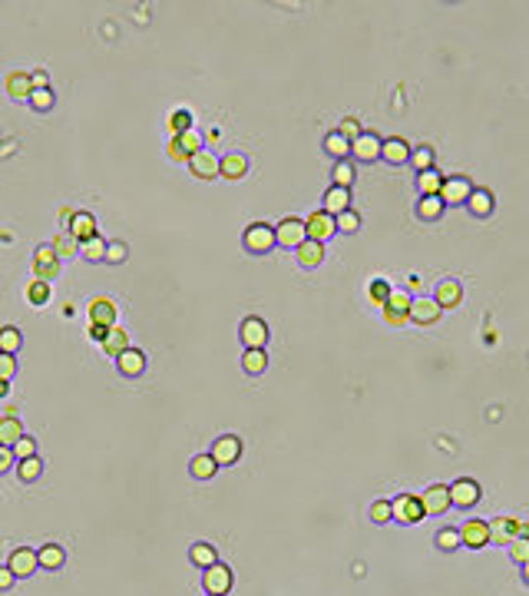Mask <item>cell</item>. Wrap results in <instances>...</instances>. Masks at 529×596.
<instances>
[{"label":"cell","instance_id":"cell-60","mask_svg":"<svg viewBox=\"0 0 529 596\" xmlns=\"http://www.w3.org/2000/svg\"><path fill=\"white\" fill-rule=\"evenodd\" d=\"M106 335H109V328L89 325V338H93V341H99V345H103V341H106Z\"/></svg>","mask_w":529,"mask_h":596},{"label":"cell","instance_id":"cell-4","mask_svg":"<svg viewBox=\"0 0 529 596\" xmlns=\"http://www.w3.org/2000/svg\"><path fill=\"white\" fill-rule=\"evenodd\" d=\"M232 583H235V576H232V570L225 564H212L202 573V586H206L209 596H225L232 590Z\"/></svg>","mask_w":529,"mask_h":596},{"label":"cell","instance_id":"cell-8","mask_svg":"<svg viewBox=\"0 0 529 596\" xmlns=\"http://www.w3.org/2000/svg\"><path fill=\"white\" fill-rule=\"evenodd\" d=\"M304 226H308V238H314V242H328L331 236H337V222L335 216H328L324 209H318V212H311V216L304 219Z\"/></svg>","mask_w":529,"mask_h":596},{"label":"cell","instance_id":"cell-31","mask_svg":"<svg viewBox=\"0 0 529 596\" xmlns=\"http://www.w3.org/2000/svg\"><path fill=\"white\" fill-rule=\"evenodd\" d=\"M37 560H40L44 570H60V566L66 564V550L60 543H46L44 550H37Z\"/></svg>","mask_w":529,"mask_h":596},{"label":"cell","instance_id":"cell-56","mask_svg":"<svg viewBox=\"0 0 529 596\" xmlns=\"http://www.w3.org/2000/svg\"><path fill=\"white\" fill-rule=\"evenodd\" d=\"M13 375H17V358L0 351V381H13Z\"/></svg>","mask_w":529,"mask_h":596},{"label":"cell","instance_id":"cell-30","mask_svg":"<svg viewBox=\"0 0 529 596\" xmlns=\"http://www.w3.org/2000/svg\"><path fill=\"white\" fill-rule=\"evenodd\" d=\"M54 252H56V259H70V255H80V238L70 232V229H63L60 236H54Z\"/></svg>","mask_w":529,"mask_h":596},{"label":"cell","instance_id":"cell-55","mask_svg":"<svg viewBox=\"0 0 529 596\" xmlns=\"http://www.w3.org/2000/svg\"><path fill=\"white\" fill-rule=\"evenodd\" d=\"M337 133H341L344 140H351V142H354V140H357V136H361V133H364V130H361V123H357L354 116H347V119H341V126H337Z\"/></svg>","mask_w":529,"mask_h":596},{"label":"cell","instance_id":"cell-47","mask_svg":"<svg viewBox=\"0 0 529 596\" xmlns=\"http://www.w3.org/2000/svg\"><path fill=\"white\" fill-rule=\"evenodd\" d=\"M126 259H130V245H126V242H119V238L106 242V262L109 265H123Z\"/></svg>","mask_w":529,"mask_h":596},{"label":"cell","instance_id":"cell-15","mask_svg":"<svg viewBox=\"0 0 529 596\" xmlns=\"http://www.w3.org/2000/svg\"><path fill=\"white\" fill-rule=\"evenodd\" d=\"M440 315H443V308L433 302V298H423L421 295V298L411 302V322H417V325H433Z\"/></svg>","mask_w":529,"mask_h":596},{"label":"cell","instance_id":"cell-48","mask_svg":"<svg viewBox=\"0 0 529 596\" xmlns=\"http://www.w3.org/2000/svg\"><path fill=\"white\" fill-rule=\"evenodd\" d=\"M390 292H394V288H390V285L384 282V279H374V282H371V288H368L371 302H374V305H380V308H384V305H387Z\"/></svg>","mask_w":529,"mask_h":596},{"label":"cell","instance_id":"cell-25","mask_svg":"<svg viewBox=\"0 0 529 596\" xmlns=\"http://www.w3.org/2000/svg\"><path fill=\"white\" fill-rule=\"evenodd\" d=\"M130 335H126V332H123V328L119 325H113L109 328V335H106V341H103V355L106 358H113V361H116L119 355H123V351H130Z\"/></svg>","mask_w":529,"mask_h":596},{"label":"cell","instance_id":"cell-29","mask_svg":"<svg viewBox=\"0 0 529 596\" xmlns=\"http://www.w3.org/2000/svg\"><path fill=\"white\" fill-rule=\"evenodd\" d=\"M23 437V424L17 414H7V418H0V444L4 447H13L17 441Z\"/></svg>","mask_w":529,"mask_h":596},{"label":"cell","instance_id":"cell-46","mask_svg":"<svg viewBox=\"0 0 529 596\" xmlns=\"http://www.w3.org/2000/svg\"><path fill=\"white\" fill-rule=\"evenodd\" d=\"M331 176H335V186H341V189H351V183H354V166L347 163V159H337L335 169H331Z\"/></svg>","mask_w":529,"mask_h":596},{"label":"cell","instance_id":"cell-19","mask_svg":"<svg viewBox=\"0 0 529 596\" xmlns=\"http://www.w3.org/2000/svg\"><path fill=\"white\" fill-rule=\"evenodd\" d=\"M351 209V189H341V186H331L328 193H324V212L328 216H341Z\"/></svg>","mask_w":529,"mask_h":596},{"label":"cell","instance_id":"cell-21","mask_svg":"<svg viewBox=\"0 0 529 596\" xmlns=\"http://www.w3.org/2000/svg\"><path fill=\"white\" fill-rule=\"evenodd\" d=\"M460 540H463L466 547H473V550L486 547V543H490V523H486V521H470L463 530H460Z\"/></svg>","mask_w":529,"mask_h":596},{"label":"cell","instance_id":"cell-43","mask_svg":"<svg viewBox=\"0 0 529 596\" xmlns=\"http://www.w3.org/2000/svg\"><path fill=\"white\" fill-rule=\"evenodd\" d=\"M411 302H413V298L404 292V288H394L384 308H387V312H397V315H407V318H411Z\"/></svg>","mask_w":529,"mask_h":596},{"label":"cell","instance_id":"cell-44","mask_svg":"<svg viewBox=\"0 0 529 596\" xmlns=\"http://www.w3.org/2000/svg\"><path fill=\"white\" fill-rule=\"evenodd\" d=\"M185 130H192V113L185 107H179V109H173V116H169V133H173V136H182Z\"/></svg>","mask_w":529,"mask_h":596},{"label":"cell","instance_id":"cell-2","mask_svg":"<svg viewBox=\"0 0 529 596\" xmlns=\"http://www.w3.org/2000/svg\"><path fill=\"white\" fill-rule=\"evenodd\" d=\"M56 275H60V259H56L54 245H50V242H46V245H37V252H33V279L54 285Z\"/></svg>","mask_w":529,"mask_h":596},{"label":"cell","instance_id":"cell-7","mask_svg":"<svg viewBox=\"0 0 529 596\" xmlns=\"http://www.w3.org/2000/svg\"><path fill=\"white\" fill-rule=\"evenodd\" d=\"M238 335H242V345L245 348H265L268 345V322L259 318V315H251V318L242 322Z\"/></svg>","mask_w":529,"mask_h":596},{"label":"cell","instance_id":"cell-62","mask_svg":"<svg viewBox=\"0 0 529 596\" xmlns=\"http://www.w3.org/2000/svg\"><path fill=\"white\" fill-rule=\"evenodd\" d=\"M7 391H11V381H0V398H4Z\"/></svg>","mask_w":529,"mask_h":596},{"label":"cell","instance_id":"cell-42","mask_svg":"<svg viewBox=\"0 0 529 596\" xmlns=\"http://www.w3.org/2000/svg\"><path fill=\"white\" fill-rule=\"evenodd\" d=\"M80 255L87 262H106V238H89V242H83L80 245Z\"/></svg>","mask_w":529,"mask_h":596},{"label":"cell","instance_id":"cell-49","mask_svg":"<svg viewBox=\"0 0 529 596\" xmlns=\"http://www.w3.org/2000/svg\"><path fill=\"white\" fill-rule=\"evenodd\" d=\"M335 222H337V232H347V236L361 229V216H357L354 209H347V212H341V216H337Z\"/></svg>","mask_w":529,"mask_h":596},{"label":"cell","instance_id":"cell-27","mask_svg":"<svg viewBox=\"0 0 529 596\" xmlns=\"http://www.w3.org/2000/svg\"><path fill=\"white\" fill-rule=\"evenodd\" d=\"M493 206H497V199H493V193L490 189H473V195L466 199V209L473 212V216L486 219L490 212H493Z\"/></svg>","mask_w":529,"mask_h":596},{"label":"cell","instance_id":"cell-33","mask_svg":"<svg viewBox=\"0 0 529 596\" xmlns=\"http://www.w3.org/2000/svg\"><path fill=\"white\" fill-rule=\"evenodd\" d=\"M242 368L249 371V375H265V368H268V355H265V348H245V355H242Z\"/></svg>","mask_w":529,"mask_h":596},{"label":"cell","instance_id":"cell-59","mask_svg":"<svg viewBox=\"0 0 529 596\" xmlns=\"http://www.w3.org/2000/svg\"><path fill=\"white\" fill-rule=\"evenodd\" d=\"M13 580H17V576H13L11 566H0V590H11Z\"/></svg>","mask_w":529,"mask_h":596},{"label":"cell","instance_id":"cell-3","mask_svg":"<svg viewBox=\"0 0 529 596\" xmlns=\"http://www.w3.org/2000/svg\"><path fill=\"white\" fill-rule=\"evenodd\" d=\"M242 242H245V249H249V252H255V255H265V252H271V245H278V242H275V226L251 222V226L245 229Z\"/></svg>","mask_w":529,"mask_h":596},{"label":"cell","instance_id":"cell-18","mask_svg":"<svg viewBox=\"0 0 529 596\" xmlns=\"http://www.w3.org/2000/svg\"><path fill=\"white\" fill-rule=\"evenodd\" d=\"M189 173L199 176V179H216V176H218V159L209 150L195 152L192 159H189Z\"/></svg>","mask_w":529,"mask_h":596},{"label":"cell","instance_id":"cell-11","mask_svg":"<svg viewBox=\"0 0 529 596\" xmlns=\"http://www.w3.org/2000/svg\"><path fill=\"white\" fill-rule=\"evenodd\" d=\"M390 507H394V517H397L400 523H417L423 517V504H421V497H413V494L397 497Z\"/></svg>","mask_w":529,"mask_h":596},{"label":"cell","instance_id":"cell-9","mask_svg":"<svg viewBox=\"0 0 529 596\" xmlns=\"http://www.w3.org/2000/svg\"><path fill=\"white\" fill-rule=\"evenodd\" d=\"M519 537H529V527L526 523H519L516 517H499L493 527H490V543H513Z\"/></svg>","mask_w":529,"mask_h":596},{"label":"cell","instance_id":"cell-10","mask_svg":"<svg viewBox=\"0 0 529 596\" xmlns=\"http://www.w3.org/2000/svg\"><path fill=\"white\" fill-rule=\"evenodd\" d=\"M380 146H384L380 136H374V133H361V136L351 142V156L361 159V163H374V159H380Z\"/></svg>","mask_w":529,"mask_h":596},{"label":"cell","instance_id":"cell-36","mask_svg":"<svg viewBox=\"0 0 529 596\" xmlns=\"http://www.w3.org/2000/svg\"><path fill=\"white\" fill-rule=\"evenodd\" d=\"M324 152H331L335 159H347V156H351V140H344L337 130L328 133V136H324Z\"/></svg>","mask_w":529,"mask_h":596},{"label":"cell","instance_id":"cell-32","mask_svg":"<svg viewBox=\"0 0 529 596\" xmlns=\"http://www.w3.org/2000/svg\"><path fill=\"white\" fill-rule=\"evenodd\" d=\"M443 199L440 195H421V202H417V216L423 219V222H437V219L443 216Z\"/></svg>","mask_w":529,"mask_h":596},{"label":"cell","instance_id":"cell-1","mask_svg":"<svg viewBox=\"0 0 529 596\" xmlns=\"http://www.w3.org/2000/svg\"><path fill=\"white\" fill-rule=\"evenodd\" d=\"M275 242L285 245V249H298L301 242H308V226H304V219H281L278 226H275Z\"/></svg>","mask_w":529,"mask_h":596},{"label":"cell","instance_id":"cell-28","mask_svg":"<svg viewBox=\"0 0 529 596\" xmlns=\"http://www.w3.org/2000/svg\"><path fill=\"white\" fill-rule=\"evenodd\" d=\"M7 93H11L13 99H30V93H33V80H30V73H23V70H17V73H11L7 76Z\"/></svg>","mask_w":529,"mask_h":596},{"label":"cell","instance_id":"cell-12","mask_svg":"<svg viewBox=\"0 0 529 596\" xmlns=\"http://www.w3.org/2000/svg\"><path fill=\"white\" fill-rule=\"evenodd\" d=\"M476 500H480V484L476 480H456V484H450V504L454 507H473Z\"/></svg>","mask_w":529,"mask_h":596},{"label":"cell","instance_id":"cell-24","mask_svg":"<svg viewBox=\"0 0 529 596\" xmlns=\"http://www.w3.org/2000/svg\"><path fill=\"white\" fill-rule=\"evenodd\" d=\"M380 159H387L390 166H400L411 159V146L400 140V136H394V140H384V146H380Z\"/></svg>","mask_w":529,"mask_h":596},{"label":"cell","instance_id":"cell-54","mask_svg":"<svg viewBox=\"0 0 529 596\" xmlns=\"http://www.w3.org/2000/svg\"><path fill=\"white\" fill-rule=\"evenodd\" d=\"M460 530H440L437 533V547H440V550H456V547H460Z\"/></svg>","mask_w":529,"mask_h":596},{"label":"cell","instance_id":"cell-16","mask_svg":"<svg viewBox=\"0 0 529 596\" xmlns=\"http://www.w3.org/2000/svg\"><path fill=\"white\" fill-rule=\"evenodd\" d=\"M89 325L113 328L116 325V305L109 302V298H93L89 302Z\"/></svg>","mask_w":529,"mask_h":596},{"label":"cell","instance_id":"cell-53","mask_svg":"<svg viewBox=\"0 0 529 596\" xmlns=\"http://www.w3.org/2000/svg\"><path fill=\"white\" fill-rule=\"evenodd\" d=\"M509 557H513L516 564H529V537H516L513 547H509Z\"/></svg>","mask_w":529,"mask_h":596},{"label":"cell","instance_id":"cell-58","mask_svg":"<svg viewBox=\"0 0 529 596\" xmlns=\"http://www.w3.org/2000/svg\"><path fill=\"white\" fill-rule=\"evenodd\" d=\"M166 156L173 159V163H189V156H185V150L179 146L175 140H169V146H166Z\"/></svg>","mask_w":529,"mask_h":596},{"label":"cell","instance_id":"cell-6","mask_svg":"<svg viewBox=\"0 0 529 596\" xmlns=\"http://www.w3.org/2000/svg\"><path fill=\"white\" fill-rule=\"evenodd\" d=\"M212 461H216L218 467H225V464H235L238 457H242V441H238L235 434H222V437H216L212 441Z\"/></svg>","mask_w":529,"mask_h":596},{"label":"cell","instance_id":"cell-17","mask_svg":"<svg viewBox=\"0 0 529 596\" xmlns=\"http://www.w3.org/2000/svg\"><path fill=\"white\" fill-rule=\"evenodd\" d=\"M116 368L119 375H126V378H139L142 371H146V355H142L139 348H130V351H123L116 358Z\"/></svg>","mask_w":529,"mask_h":596},{"label":"cell","instance_id":"cell-26","mask_svg":"<svg viewBox=\"0 0 529 596\" xmlns=\"http://www.w3.org/2000/svg\"><path fill=\"white\" fill-rule=\"evenodd\" d=\"M294 252H298V262H301L304 269H318V265L324 262V245H321V242H314V238L301 242Z\"/></svg>","mask_w":529,"mask_h":596},{"label":"cell","instance_id":"cell-52","mask_svg":"<svg viewBox=\"0 0 529 596\" xmlns=\"http://www.w3.org/2000/svg\"><path fill=\"white\" fill-rule=\"evenodd\" d=\"M13 457H17V461H27V457H37V441H33V437H27V434H23L20 441L13 444Z\"/></svg>","mask_w":529,"mask_h":596},{"label":"cell","instance_id":"cell-45","mask_svg":"<svg viewBox=\"0 0 529 596\" xmlns=\"http://www.w3.org/2000/svg\"><path fill=\"white\" fill-rule=\"evenodd\" d=\"M37 113H46V109H54V103H56V93L50 87H44V90H33L30 93V99H27Z\"/></svg>","mask_w":529,"mask_h":596},{"label":"cell","instance_id":"cell-5","mask_svg":"<svg viewBox=\"0 0 529 596\" xmlns=\"http://www.w3.org/2000/svg\"><path fill=\"white\" fill-rule=\"evenodd\" d=\"M470 195H473V183H470L466 176H450V179H443V186H440L443 206H447V202H450V206H463Z\"/></svg>","mask_w":529,"mask_h":596},{"label":"cell","instance_id":"cell-35","mask_svg":"<svg viewBox=\"0 0 529 596\" xmlns=\"http://www.w3.org/2000/svg\"><path fill=\"white\" fill-rule=\"evenodd\" d=\"M216 470H218V464L212 461V454H199V457H192V464H189V474H192L195 480H212Z\"/></svg>","mask_w":529,"mask_h":596},{"label":"cell","instance_id":"cell-13","mask_svg":"<svg viewBox=\"0 0 529 596\" xmlns=\"http://www.w3.org/2000/svg\"><path fill=\"white\" fill-rule=\"evenodd\" d=\"M423 513H443V510H450V487L447 484H433V487L423 490Z\"/></svg>","mask_w":529,"mask_h":596},{"label":"cell","instance_id":"cell-41","mask_svg":"<svg viewBox=\"0 0 529 596\" xmlns=\"http://www.w3.org/2000/svg\"><path fill=\"white\" fill-rule=\"evenodd\" d=\"M440 186H443V176L437 173V169L417 173V189H421V195H440Z\"/></svg>","mask_w":529,"mask_h":596},{"label":"cell","instance_id":"cell-63","mask_svg":"<svg viewBox=\"0 0 529 596\" xmlns=\"http://www.w3.org/2000/svg\"><path fill=\"white\" fill-rule=\"evenodd\" d=\"M523 580L529 583V564H523Z\"/></svg>","mask_w":529,"mask_h":596},{"label":"cell","instance_id":"cell-20","mask_svg":"<svg viewBox=\"0 0 529 596\" xmlns=\"http://www.w3.org/2000/svg\"><path fill=\"white\" fill-rule=\"evenodd\" d=\"M249 173V159L242 156V152H228V156H222L218 159V176H225V179H242V176Z\"/></svg>","mask_w":529,"mask_h":596},{"label":"cell","instance_id":"cell-39","mask_svg":"<svg viewBox=\"0 0 529 596\" xmlns=\"http://www.w3.org/2000/svg\"><path fill=\"white\" fill-rule=\"evenodd\" d=\"M44 474V461L40 457H27V461H17V477H20L23 484H33V480H40Z\"/></svg>","mask_w":529,"mask_h":596},{"label":"cell","instance_id":"cell-51","mask_svg":"<svg viewBox=\"0 0 529 596\" xmlns=\"http://www.w3.org/2000/svg\"><path fill=\"white\" fill-rule=\"evenodd\" d=\"M371 521H374V523L394 521V507H390V500H378V504H371Z\"/></svg>","mask_w":529,"mask_h":596},{"label":"cell","instance_id":"cell-22","mask_svg":"<svg viewBox=\"0 0 529 596\" xmlns=\"http://www.w3.org/2000/svg\"><path fill=\"white\" fill-rule=\"evenodd\" d=\"M70 232L80 238V245H83V242H89V238H97L99 229H97V219H93V212H76L73 222H70Z\"/></svg>","mask_w":529,"mask_h":596},{"label":"cell","instance_id":"cell-37","mask_svg":"<svg viewBox=\"0 0 529 596\" xmlns=\"http://www.w3.org/2000/svg\"><path fill=\"white\" fill-rule=\"evenodd\" d=\"M173 140L179 142V146H182V150H185V156H189V159H192L195 152H202V146H206V136H202V133L195 130V126H192V130H185L182 136H173Z\"/></svg>","mask_w":529,"mask_h":596},{"label":"cell","instance_id":"cell-61","mask_svg":"<svg viewBox=\"0 0 529 596\" xmlns=\"http://www.w3.org/2000/svg\"><path fill=\"white\" fill-rule=\"evenodd\" d=\"M73 209H63V212H60V222H66V229H70V222H73Z\"/></svg>","mask_w":529,"mask_h":596},{"label":"cell","instance_id":"cell-34","mask_svg":"<svg viewBox=\"0 0 529 596\" xmlns=\"http://www.w3.org/2000/svg\"><path fill=\"white\" fill-rule=\"evenodd\" d=\"M54 298V285L50 282H40V279H33L30 285H27V302L37 305V308H44L46 302Z\"/></svg>","mask_w":529,"mask_h":596},{"label":"cell","instance_id":"cell-57","mask_svg":"<svg viewBox=\"0 0 529 596\" xmlns=\"http://www.w3.org/2000/svg\"><path fill=\"white\" fill-rule=\"evenodd\" d=\"M13 464H17V457H13V447H4V444H0V477L7 474V470H11Z\"/></svg>","mask_w":529,"mask_h":596},{"label":"cell","instance_id":"cell-50","mask_svg":"<svg viewBox=\"0 0 529 596\" xmlns=\"http://www.w3.org/2000/svg\"><path fill=\"white\" fill-rule=\"evenodd\" d=\"M411 163L417 166V173H427V169H433V150H430V146H421L417 152H411Z\"/></svg>","mask_w":529,"mask_h":596},{"label":"cell","instance_id":"cell-14","mask_svg":"<svg viewBox=\"0 0 529 596\" xmlns=\"http://www.w3.org/2000/svg\"><path fill=\"white\" fill-rule=\"evenodd\" d=\"M7 566L13 570V576H17V580H20V576H30L33 570L40 566V560H37V550H30V547H17V550L11 553Z\"/></svg>","mask_w":529,"mask_h":596},{"label":"cell","instance_id":"cell-40","mask_svg":"<svg viewBox=\"0 0 529 596\" xmlns=\"http://www.w3.org/2000/svg\"><path fill=\"white\" fill-rule=\"evenodd\" d=\"M20 345H23L20 328H13V325L0 328V351H4V355H17V351H20Z\"/></svg>","mask_w":529,"mask_h":596},{"label":"cell","instance_id":"cell-38","mask_svg":"<svg viewBox=\"0 0 529 596\" xmlns=\"http://www.w3.org/2000/svg\"><path fill=\"white\" fill-rule=\"evenodd\" d=\"M189 560H192L195 566H202V570H209L212 564H218L216 547H212V543H195L192 550H189Z\"/></svg>","mask_w":529,"mask_h":596},{"label":"cell","instance_id":"cell-23","mask_svg":"<svg viewBox=\"0 0 529 596\" xmlns=\"http://www.w3.org/2000/svg\"><path fill=\"white\" fill-rule=\"evenodd\" d=\"M460 298H463V288H460V282H456V279H443V282L437 285V298H433V302L440 305V308H456V305H460Z\"/></svg>","mask_w":529,"mask_h":596}]
</instances>
